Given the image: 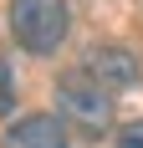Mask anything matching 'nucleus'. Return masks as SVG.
<instances>
[{"instance_id": "f03ea898", "label": "nucleus", "mask_w": 143, "mask_h": 148, "mask_svg": "<svg viewBox=\"0 0 143 148\" xmlns=\"http://www.w3.org/2000/svg\"><path fill=\"white\" fill-rule=\"evenodd\" d=\"M56 112H61V123L82 128L87 138H97V133L113 128V97H107V87H102L87 66L82 72H67L56 82Z\"/></svg>"}, {"instance_id": "f257e3e1", "label": "nucleus", "mask_w": 143, "mask_h": 148, "mask_svg": "<svg viewBox=\"0 0 143 148\" xmlns=\"http://www.w3.org/2000/svg\"><path fill=\"white\" fill-rule=\"evenodd\" d=\"M67 31H72V5L67 0H10V36L31 56L61 51Z\"/></svg>"}, {"instance_id": "20e7f679", "label": "nucleus", "mask_w": 143, "mask_h": 148, "mask_svg": "<svg viewBox=\"0 0 143 148\" xmlns=\"http://www.w3.org/2000/svg\"><path fill=\"white\" fill-rule=\"evenodd\" d=\"M0 148H67V123L56 112H31L5 133Z\"/></svg>"}, {"instance_id": "423d86ee", "label": "nucleus", "mask_w": 143, "mask_h": 148, "mask_svg": "<svg viewBox=\"0 0 143 148\" xmlns=\"http://www.w3.org/2000/svg\"><path fill=\"white\" fill-rule=\"evenodd\" d=\"M118 148H143V123H128L118 133Z\"/></svg>"}, {"instance_id": "39448f33", "label": "nucleus", "mask_w": 143, "mask_h": 148, "mask_svg": "<svg viewBox=\"0 0 143 148\" xmlns=\"http://www.w3.org/2000/svg\"><path fill=\"white\" fill-rule=\"evenodd\" d=\"M5 112H15V77H10V66H5V56H0V118Z\"/></svg>"}, {"instance_id": "7ed1b4c3", "label": "nucleus", "mask_w": 143, "mask_h": 148, "mask_svg": "<svg viewBox=\"0 0 143 148\" xmlns=\"http://www.w3.org/2000/svg\"><path fill=\"white\" fill-rule=\"evenodd\" d=\"M87 72L97 77L107 92H123V87H133L138 82V56L133 51H123V46H92V56H87Z\"/></svg>"}]
</instances>
